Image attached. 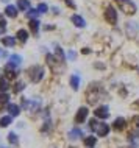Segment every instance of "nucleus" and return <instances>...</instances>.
I'll return each instance as SVG.
<instances>
[{"label":"nucleus","mask_w":139,"mask_h":148,"mask_svg":"<svg viewBox=\"0 0 139 148\" xmlns=\"http://www.w3.org/2000/svg\"><path fill=\"white\" fill-rule=\"evenodd\" d=\"M117 2V5L120 6V10L124 11L125 14H128V16H131L136 13V5L131 2V0H116Z\"/></svg>","instance_id":"nucleus-1"},{"label":"nucleus","mask_w":139,"mask_h":148,"mask_svg":"<svg viewBox=\"0 0 139 148\" xmlns=\"http://www.w3.org/2000/svg\"><path fill=\"white\" fill-rule=\"evenodd\" d=\"M28 75L33 83H39L42 79V77H44V69L41 66H33L28 69Z\"/></svg>","instance_id":"nucleus-2"},{"label":"nucleus","mask_w":139,"mask_h":148,"mask_svg":"<svg viewBox=\"0 0 139 148\" xmlns=\"http://www.w3.org/2000/svg\"><path fill=\"white\" fill-rule=\"evenodd\" d=\"M105 19H106V22L111 23V25H114V23L117 22V13H116V10H114L113 6H108L106 8V11H105Z\"/></svg>","instance_id":"nucleus-3"},{"label":"nucleus","mask_w":139,"mask_h":148,"mask_svg":"<svg viewBox=\"0 0 139 148\" xmlns=\"http://www.w3.org/2000/svg\"><path fill=\"white\" fill-rule=\"evenodd\" d=\"M88 114H89V109L86 106L80 108L78 112H77V115H75V122H77V123H83L86 120V117H88Z\"/></svg>","instance_id":"nucleus-4"},{"label":"nucleus","mask_w":139,"mask_h":148,"mask_svg":"<svg viewBox=\"0 0 139 148\" xmlns=\"http://www.w3.org/2000/svg\"><path fill=\"white\" fill-rule=\"evenodd\" d=\"M94 114L97 119H106L109 115V108L108 106H98L97 109L94 111Z\"/></svg>","instance_id":"nucleus-5"},{"label":"nucleus","mask_w":139,"mask_h":148,"mask_svg":"<svg viewBox=\"0 0 139 148\" xmlns=\"http://www.w3.org/2000/svg\"><path fill=\"white\" fill-rule=\"evenodd\" d=\"M72 22H74L75 27H78V28H83V27L86 25L85 19H83L81 16H78V14H74V16H72Z\"/></svg>","instance_id":"nucleus-6"},{"label":"nucleus","mask_w":139,"mask_h":148,"mask_svg":"<svg viewBox=\"0 0 139 148\" xmlns=\"http://www.w3.org/2000/svg\"><path fill=\"white\" fill-rule=\"evenodd\" d=\"M5 73H6V77H16V75H17V70H16L14 64H11V62L6 64L5 66Z\"/></svg>","instance_id":"nucleus-7"},{"label":"nucleus","mask_w":139,"mask_h":148,"mask_svg":"<svg viewBox=\"0 0 139 148\" xmlns=\"http://www.w3.org/2000/svg\"><path fill=\"white\" fill-rule=\"evenodd\" d=\"M125 125H127L125 119H124V117H119V119L114 120L113 128H114V130H117V131H120V130H124V128H125Z\"/></svg>","instance_id":"nucleus-8"},{"label":"nucleus","mask_w":139,"mask_h":148,"mask_svg":"<svg viewBox=\"0 0 139 148\" xmlns=\"http://www.w3.org/2000/svg\"><path fill=\"white\" fill-rule=\"evenodd\" d=\"M5 14L8 16V17H16V16H17V8L16 6H13V5H8L6 8H5Z\"/></svg>","instance_id":"nucleus-9"},{"label":"nucleus","mask_w":139,"mask_h":148,"mask_svg":"<svg viewBox=\"0 0 139 148\" xmlns=\"http://www.w3.org/2000/svg\"><path fill=\"white\" fill-rule=\"evenodd\" d=\"M108 131H109V126L106 125V123H98V126H97V134L98 136H106Z\"/></svg>","instance_id":"nucleus-10"},{"label":"nucleus","mask_w":139,"mask_h":148,"mask_svg":"<svg viewBox=\"0 0 139 148\" xmlns=\"http://www.w3.org/2000/svg\"><path fill=\"white\" fill-rule=\"evenodd\" d=\"M28 25H30L31 33L36 36V34H38V31H39V21H38V19H33V21H30Z\"/></svg>","instance_id":"nucleus-11"},{"label":"nucleus","mask_w":139,"mask_h":148,"mask_svg":"<svg viewBox=\"0 0 139 148\" xmlns=\"http://www.w3.org/2000/svg\"><path fill=\"white\" fill-rule=\"evenodd\" d=\"M17 8L21 11H30V2H28V0H19V2H17Z\"/></svg>","instance_id":"nucleus-12"},{"label":"nucleus","mask_w":139,"mask_h":148,"mask_svg":"<svg viewBox=\"0 0 139 148\" xmlns=\"http://www.w3.org/2000/svg\"><path fill=\"white\" fill-rule=\"evenodd\" d=\"M70 86H72L74 90L78 89V86H80V78H78V75H72V77H70Z\"/></svg>","instance_id":"nucleus-13"},{"label":"nucleus","mask_w":139,"mask_h":148,"mask_svg":"<svg viewBox=\"0 0 139 148\" xmlns=\"http://www.w3.org/2000/svg\"><path fill=\"white\" fill-rule=\"evenodd\" d=\"M2 44H3V45H6V47H13L14 44H16V39L6 36V38H2Z\"/></svg>","instance_id":"nucleus-14"},{"label":"nucleus","mask_w":139,"mask_h":148,"mask_svg":"<svg viewBox=\"0 0 139 148\" xmlns=\"http://www.w3.org/2000/svg\"><path fill=\"white\" fill-rule=\"evenodd\" d=\"M17 39L21 42H27V39H28V33H27L25 30H19L17 31Z\"/></svg>","instance_id":"nucleus-15"},{"label":"nucleus","mask_w":139,"mask_h":148,"mask_svg":"<svg viewBox=\"0 0 139 148\" xmlns=\"http://www.w3.org/2000/svg\"><path fill=\"white\" fill-rule=\"evenodd\" d=\"M8 111H10V115L11 117H16V115H19V106H16V105H10L8 106Z\"/></svg>","instance_id":"nucleus-16"},{"label":"nucleus","mask_w":139,"mask_h":148,"mask_svg":"<svg viewBox=\"0 0 139 148\" xmlns=\"http://www.w3.org/2000/svg\"><path fill=\"white\" fill-rule=\"evenodd\" d=\"M95 142H97V139H95L94 136H89V137L85 139V145L88 147V148H92L95 145Z\"/></svg>","instance_id":"nucleus-17"},{"label":"nucleus","mask_w":139,"mask_h":148,"mask_svg":"<svg viewBox=\"0 0 139 148\" xmlns=\"http://www.w3.org/2000/svg\"><path fill=\"white\" fill-rule=\"evenodd\" d=\"M80 136H81V131L80 130H72L69 133V137L72 139V140H78V139H80Z\"/></svg>","instance_id":"nucleus-18"},{"label":"nucleus","mask_w":139,"mask_h":148,"mask_svg":"<svg viewBox=\"0 0 139 148\" xmlns=\"http://www.w3.org/2000/svg\"><path fill=\"white\" fill-rule=\"evenodd\" d=\"M8 87H10V84H8L6 78H5V77H2V78H0V90H2V92H6V90H8Z\"/></svg>","instance_id":"nucleus-19"},{"label":"nucleus","mask_w":139,"mask_h":148,"mask_svg":"<svg viewBox=\"0 0 139 148\" xmlns=\"http://www.w3.org/2000/svg\"><path fill=\"white\" fill-rule=\"evenodd\" d=\"M11 119H13L11 115H6V117H2V119H0V126H2V128L8 126V125L11 123Z\"/></svg>","instance_id":"nucleus-20"},{"label":"nucleus","mask_w":139,"mask_h":148,"mask_svg":"<svg viewBox=\"0 0 139 148\" xmlns=\"http://www.w3.org/2000/svg\"><path fill=\"white\" fill-rule=\"evenodd\" d=\"M21 61H22V58L19 56V55H11V56H10V62L14 64V66H19Z\"/></svg>","instance_id":"nucleus-21"},{"label":"nucleus","mask_w":139,"mask_h":148,"mask_svg":"<svg viewBox=\"0 0 139 148\" xmlns=\"http://www.w3.org/2000/svg\"><path fill=\"white\" fill-rule=\"evenodd\" d=\"M5 30H6V21H5V17L0 14V34H2Z\"/></svg>","instance_id":"nucleus-22"},{"label":"nucleus","mask_w":139,"mask_h":148,"mask_svg":"<svg viewBox=\"0 0 139 148\" xmlns=\"http://www.w3.org/2000/svg\"><path fill=\"white\" fill-rule=\"evenodd\" d=\"M8 140H10V143H13V145H17V136L16 134H13V133H10L8 134Z\"/></svg>","instance_id":"nucleus-23"},{"label":"nucleus","mask_w":139,"mask_h":148,"mask_svg":"<svg viewBox=\"0 0 139 148\" xmlns=\"http://www.w3.org/2000/svg\"><path fill=\"white\" fill-rule=\"evenodd\" d=\"M38 14H39V11H38V10H30L28 13H27V16H28L31 21H33L34 17H38Z\"/></svg>","instance_id":"nucleus-24"},{"label":"nucleus","mask_w":139,"mask_h":148,"mask_svg":"<svg viewBox=\"0 0 139 148\" xmlns=\"http://www.w3.org/2000/svg\"><path fill=\"white\" fill-rule=\"evenodd\" d=\"M23 87H25V84H23V83H21V81H17V83L14 84V89H13V90H14V92H21Z\"/></svg>","instance_id":"nucleus-25"},{"label":"nucleus","mask_w":139,"mask_h":148,"mask_svg":"<svg viewBox=\"0 0 139 148\" xmlns=\"http://www.w3.org/2000/svg\"><path fill=\"white\" fill-rule=\"evenodd\" d=\"M8 98H10V97H8V95L5 94V92H2V94H0V105L6 103V101H8Z\"/></svg>","instance_id":"nucleus-26"},{"label":"nucleus","mask_w":139,"mask_h":148,"mask_svg":"<svg viewBox=\"0 0 139 148\" xmlns=\"http://www.w3.org/2000/svg\"><path fill=\"white\" fill-rule=\"evenodd\" d=\"M56 56H58V61H63V58H64V53L59 47H56Z\"/></svg>","instance_id":"nucleus-27"},{"label":"nucleus","mask_w":139,"mask_h":148,"mask_svg":"<svg viewBox=\"0 0 139 148\" xmlns=\"http://www.w3.org/2000/svg\"><path fill=\"white\" fill-rule=\"evenodd\" d=\"M38 11H39V13H45V11H47V5H45V3H41V5L38 6Z\"/></svg>","instance_id":"nucleus-28"},{"label":"nucleus","mask_w":139,"mask_h":148,"mask_svg":"<svg viewBox=\"0 0 139 148\" xmlns=\"http://www.w3.org/2000/svg\"><path fill=\"white\" fill-rule=\"evenodd\" d=\"M89 123H91V125H89L91 130H92V131H97V126H98V125H97V122H95V120H91Z\"/></svg>","instance_id":"nucleus-29"},{"label":"nucleus","mask_w":139,"mask_h":148,"mask_svg":"<svg viewBox=\"0 0 139 148\" xmlns=\"http://www.w3.org/2000/svg\"><path fill=\"white\" fill-rule=\"evenodd\" d=\"M64 2L67 3V6H70V8H72V10H74V8H75V3L72 2V0H64Z\"/></svg>","instance_id":"nucleus-30"},{"label":"nucleus","mask_w":139,"mask_h":148,"mask_svg":"<svg viewBox=\"0 0 139 148\" xmlns=\"http://www.w3.org/2000/svg\"><path fill=\"white\" fill-rule=\"evenodd\" d=\"M69 58H75V51H69Z\"/></svg>","instance_id":"nucleus-31"},{"label":"nucleus","mask_w":139,"mask_h":148,"mask_svg":"<svg viewBox=\"0 0 139 148\" xmlns=\"http://www.w3.org/2000/svg\"><path fill=\"white\" fill-rule=\"evenodd\" d=\"M81 51H83V53H85V55H88V53H89V51H91V50H89V49H83Z\"/></svg>","instance_id":"nucleus-32"},{"label":"nucleus","mask_w":139,"mask_h":148,"mask_svg":"<svg viewBox=\"0 0 139 148\" xmlns=\"http://www.w3.org/2000/svg\"><path fill=\"white\" fill-rule=\"evenodd\" d=\"M0 56H2V51H0Z\"/></svg>","instance_id":"nucleus-33"}]
</instances>
